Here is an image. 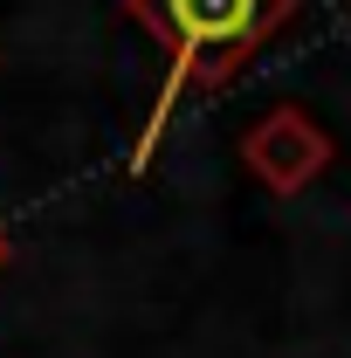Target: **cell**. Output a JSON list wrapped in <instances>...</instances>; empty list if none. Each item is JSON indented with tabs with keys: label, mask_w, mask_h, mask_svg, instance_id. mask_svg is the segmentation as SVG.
Returning <instances> with one entry per match:
<instances>
[{
	"label": "cell",
	"mask_w": 351,
	"mask_h": 358,
	"mask_svg": "<svg viewBox=\"0 0 351 358\" xmlns=\"http://www.w3.org/2000/svg\"><path fill=\"white\" fill-rule=\"evenodd\" d=\"M124 14L166 48V90H159L152 131L138 138V166H145V152H152V138L173 117L179 96L234 83L262 55V42L296 14V0H124Z\"/></svg>",
	"instance_id": "1"
},
{
	"label": "cell",
	"mask_w": 351,
	"mask_h": 358,
	"mask_svg": "<svg viewBox=\"0 0 351 358\" xmlns=\"http://www.w3.org/2000/svg\"><path fill=\"white\" fill-rule=\"evenodd\" d=\"M241 159H248V173L275 186V193H303L310 179L331 166V138L317 131V117L296 110V103H282V110H268L255 131L241 138Z\"/></svg>",
	"instance_id": "2"
},
{
	"label": "cell",
	"mask_w": 351,
	"mask_h": 358,
	"mask_svg": "<svg viewBox=\"0 0 351 358\" xmlns=\"http://www.w3.org/2000/svg\"><path fill=\"white\" fill-rule=\"evenodd\" d=\"M0 268H7V234H0Z\"/></svg>",
	"instance_id": "3"
}]
</instances>
